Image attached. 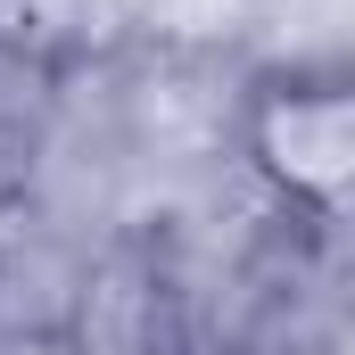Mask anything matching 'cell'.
I'll return each mask as SVG.
<instances>
[{
    "label": "cell",
    "instance_id": "cell-1",
    "mask_svg": "<svg viewBox=\"0 0 355 355\" xmlns=\"http://www.w3.org/2000/svg\"><path fill=\"white\" fill-rule=\"evenodd\" d=\"M240 166L297 223H347V190H355V91H347V75H248Z\"/></svg>",
    "mask_w": 355,
    "mask_h": 355
},
{
    "label": "cell",
    "instance_id": "cell-2",
    "mask_svg": "<svg viewBox=\"0 0 355 355\" xmlns=\"http://www.w3.org/2000/svg\"><path fill=\"white\" fill-rule=\"evenodd\" d=\"M67 355H182L190 347V306L166 257L149 248V232H107L91 240L67 322H58Z\"/></svg>",
    "mask_w": 355,
    "mask_h": 355
},
{
    "label": "cell",
    "instance_id": "cell-3",
    "mask_svg": "<svg viewBox=\"0 0 355 355\" xmlns=\"http://www.w3.org/2000/svg\"><path fill=\"white\" fill-rule=\"evenodd\" d=\"M83 240H67L58 223H42L25 198L0 215V331H33V339H58L67 322V297H75V272H83Z\"/></svg>",
    "mask_w": 355,
    "mask_h": 355
},
{
    "label": "cell",
    "instance_id": "cell-4",
    "mask_svg": "<svg viewBox=\"0 0 355 355\" xmlns=\"http://www.w3.org/2000/svg\"><path fill=\"white\" fill-rule=\"evenodd\" d=\"M355 0H248L240 67L248 75H347Z\"/></svg>",
    "mask_w": 355,
    "mask_h": 355
},
{
    "label": "cell",
    "instance_id": "cell-5",
    "mask_svg": "<svg viewBox=\"0 0 355 355\" xmlns=\"http://www.w3.org/2000/svg\"><path fill=\"white\" fill-rule=\"evenodd\" d=\"M132 42V17L116 0H0V50L25 67H83V58H116Z\"/></svg>",
    "mask_w": 355,
    "mask_h": 355
},
{
    "label": "cell",
    "instance_id": "cell-6",
    "mask_svg": "<svg viewBox=\"0 0 355 355\" xmlns=\"http://www.w3.org/2000/svg\"><path fill=\"white\" fill-rule=\"evenodd\" d=\"M248 0H132V42L149 50H232L240 58Z\"/></svg>",
    "mask_w": 355,
    "mask_h": 355
},
{
    "label": "cell",
    "instance_id": "cell-7",
    "mask_svg": "<svg viewBox=\"0 0 355 355\" xmlns=\"http://www.w3.org/2000/svg\"><path fill=\"white\" fill-rule=\"evenodd\" d=\"M25 157H33V141H17V132H0V215L25 198Z\"/></svg>",
    "mask_w": 355,
    "mask_h": 355
},
{
    "label": "cell",
    "instance_id": "cell-8",
    "mask_svg": "<svg viewBox=\"0 0 355 355\" xmlns=\"http://www.w3.org/2000/svg\"><path fill=\"white\" fill-rule=\"evenodd\" d=\"M0 355H67L58 339H33V331H0Z\"/></svg>",
    "mask_w": 355,
    "mask_h": 355
}]
</instances>
